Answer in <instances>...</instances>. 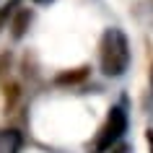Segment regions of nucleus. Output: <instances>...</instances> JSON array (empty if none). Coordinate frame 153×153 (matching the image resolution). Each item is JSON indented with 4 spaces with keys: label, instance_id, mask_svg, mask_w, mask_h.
Here are the masks:
<instances>
[{
    "label": "nucleus",
    "instance_id": "nucleus-1",
    "mask_svg": "<svg viewBox=\"0 0 153 153\" xmlns=\"http://www.w3.org/2000/svg\"><path fill=\"white\" fill-rule=\"evenodd\" d=\"M132 60L130 52V39L122 29H104L99 39V68L106 78H120L125 75Z\"/></svg>",
    "mask_w": 153,
    "mask_h": 153
},
{
    "label": "nucleus",
    "instance_id": "nucleus-2",
    "mask_svg": "<svg viewBox=\"0 0 153 153\" xmlns=\"http://www.w3.org/2000/svg\"><path fill=\"white\" fill-rule=\"evenodd\" d=\"M127 127H130V117H127V112H125V106L114 104L112 109L106 112L101 127L96 130V135H94V140H91L88 151L91 153H109V151H114V148L120 145V140L125 137Z\"/></svg>",
    "mask_w": 153,
    "mask_h": 153
},
{
    "label": "nucleus",
    "instance_id": "nucleus-3",
    "mask_svg": "<svg viewBox=\"0 0 153 153\" xmlns=\"http://www.w3.org/2000/svg\"><path fill=\"white\" fill-rule=\"evenodd\" d=\"M88 68H75V70H62L60 75H55L57 86H81L86 78H88Z\"/></svg>",
    "mask_w": 153,
    "mask_h": 153
},
{
    "label": "nucleus",
    "instance_id": "nucleus-4",
    "mask_svg": "<svg viewBox=\"0 0 153 153\" xmlns=\"http://www.w3.org/2000/svg\"><path fill=\"white\" fill-rule=\"evenodd\" d=\"M31 18H34V13L29 8H24V10H18L16 16H13V24H10V29H13V36L16 39H21L26 34V29H29V24H31Z\"/></svg>",
    "mask_w": 153,
    "mask_h": 153
},
{
    "label": "nucleus",
    "instance_id": "nucleus-5",
    "mask_svg": "<svg viewBox=\"0 0 153 153\" xmlns=\"http://www.w3.org/2000/svg\"><path fill=\"white\" fill-rule=\"evenodd\" d=\"M31 3H36V5H44V3H52V0H31Z\"/></svg>",
    "mask_w": 153,
    "mask_h": 153
}]
</instances>
